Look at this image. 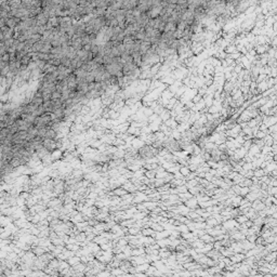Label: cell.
<instances>
[{"instance_id":"obj_1","label":"cell","mask_w":277,"mask_h":277,"mask_svg":"<svg viewBox=\"0 0 277 277\" xmlns=\"http://www.w3.org/2000/svg\"><path fill=\"white\" fill-rule=\"evenodd\" d=\"M6 21V26L9 27V28H11V29H14L15 27H16V25L21 22L20 19H17V17H13V16H10L8 17Z\"/></svg>"},{"instance_id":"obj_2","label":"cell","mask_w":277,"mask_h":277,"mask_svg":"<svg viewBox=\"0 0 277 277\" xmlns=\"http://www.w3.org/2000/svg\"><path fill=\"white\" fill-rule=\"evenodd\" d=\"M1 30H2V34H4V41L9 40V39H11V38H13V36H14V30L13 29H11V28H9V27L4 26Z\"/></svg>"},{"instance_id":"obj_3","label":"cell","mask_w":277,"mask_h":277,"mask_svg":"<svg viewBox=\"0 0 277 277\" xmlns=\"http://www.w3.org/2000/svg\"><path fill=\"white\" fill-rule=\"evenodd\" d=\"M55 137H57V131L53 130V129H51V128H48V130H47V132H46V135H44V139H51V140H53Z\"/></svg>"},{"instance_id":"obj_4","label":"cell","mask_w":277,"mask_h":277,"mask_svg":"<svg viewBox=\"0 0 277 277\" xmlns=\"http://www.w3.org/2000/svg\"><path fill=\"white\" fill-rule=\"evenodd\" d=\"M70 59H68V57H62L61 59V65L62 66H64V67H67V68H69L70 67Z\"/></svg>"},{"instance_id":"obj_5","label":"cell","mask_w":277,"mask_h":277,"mask_svg":"<svg viewBox=\"0 0 277 277\" xmlns=\"http://www.w3.org/2000/svg\"><path fill=\"white\" fill-rule=\"evenodd\" d=\"M61 97H62V93H61L60 91H53L52 93H51V101H55V100H61Z\"/></svg>"},{"instance_id":"obj_6","label":"cell","mask_w":277,"mask_h":277,"mask_svg":"<svg viewBox=\"0 0 277 277\" xmlns=\"http://www.w3.org/2000/svg\"><path fill=\"white\" fill-rule=\"evenodd\" d=\"M1 61H2V62H6V63H9V62H10V55H9V53L6 52V53L1 57Z\"/></svg>"}]
</instances>
